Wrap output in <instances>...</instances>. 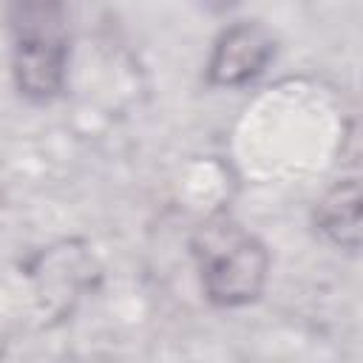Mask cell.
<instances>
[{"label": "cell", "mask_w": 363, "mask_h": 363, "mask_svg": "<svg viewBox=\"0 0 363 363\" xmlns=\"http://www.w3.org/2000/svg\"><path fill=\"white\" fill-rule=\"evenodd\" d=\"M6 17L17 91L31 102L54 99L62 91L68 65L65 0H6Z\"/></svg>", "instance_id": "1"}, {"label": "cell", "mask_w": 363, "mask_h": 363, "mask_svg": "<svg viewBox=\"0 0 363 363\" xmlns=\"http://www.w3.org/2000/svg\"><path fill=\"white\" fill-rule=\"evenodd\" d=\"M193 255L207 298L218 306H241L261 295L269 255L264 244L233 218L216 216L193 235Z\"/></svg>", "instance_id": "2"}, {"label": "cell", "mask_w": 363, "mask_h": 363, "mask_svg": "<svg viewBox=\"0 0 363 363\" xmlns=\"http://www.w3.org/2000/svg\"><path fill=\"white\" fill-rule=\"evenodd\" d=\"M275 57V37L255 20L224 28L207 60V82L216 88H241L258 79Z\"/></svg>", "instance_id": "3"}, {"label": "cell", "mask_w": 363, "mask_h": 363, "mask_svg": "<svg viewBox=\"0 0 363 363\" xmlns=\"http://www.w3.org/2000/svg\"><path fill=\"white\" fill-rule=\"evenodd\" d=\"M318 230L343 250L360 247V184L346 179L335 184L315 207Z\"/></svg>", "instance_id": "4"}, {"label": "cell", "mask_w": 363, "mask_h": 363, "mask_svg": "<svg viewBox=\"0 0 363 363\" xmlns=\"http://www.w3.org/2000/svg\"><path fill=\"white\" fill-rule=\"evenodd\" d=\"M241 0H199V6L204 9V11H210V14H224V11H230V9H235Z\"/></svg>", "instance_id": "5"}]
</instances>
